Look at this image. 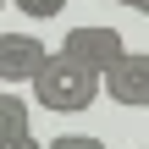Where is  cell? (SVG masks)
<instances>
[{
    "label": "cell",
    "mask_w": 149,
    "mask_h": 149,
    "mask_svg": "<svg viewBox=\"0 0 149 149\" xmlns=\"http://www.w3.org/2000/svg\"><path fill=\"white\" fill-rule=\"evenodd\" d=\"M0 122H6V149H50L33 138V127H28V100L22 94H6L0 100Z\"/></svg>",
    "instance_id": "5"
},
{
    "label": "cell",
    "mask_w": 149,
    "mask_h": 149,
    "mask_svg": "<svg viewBox=\"0 0 149 149\" xmlns=\"http://www.w3.org/2000/svg\"><path fill=\"white\" fill-rule=\"evenodd\" d=\"M144 17H149V0H144Z\"/></svg>",
    "instance_id": "9"
},
{
    "label": "cell",
    "mask_w": 149,
    "mask_h": 149,
    "mask_svg": "<svg viewBox=\"0 0 149 149\" xmlns=\"http://www.w3.org/2000/svg\"><path fill=\"white\" fill-rule=\"evenodd\" d=\"M61 55H72L77 66H88L94 77H111L133 50L122 44V33L116 28H105V22H83V28H72L66 39H61Z\"/></svg>",
    "instance_id": "2"
},
{
    "label": "cell",
    "mask_w": 149,
    "mask_h": 149,
    "mask_svg": "<svg viewBox=\"0 0 149 149\" xmlns=\"http://www.w3.org/2000/svg\"><path fill=\"white\" fill-rule=\"evenodd\" d=\"M50 149H105V144H100V138H88V133H61Z\"/></svg>",
    "instance_id": "7"
},
{
    "label": "cell",
    "mask_w": 149,
    "mask_h": 149,
    "mask_svg": "<svg viewBox=\"0 0 149 149\" xmlns=\"http://www.w3.org/2000/svg\"><path fill=\"white\" fill-rule=\"evenodd\" d=\"M116 6H133V11H144V0H116Z\"/></svg>",
    "instance_id": "8"
},
{
    "label": "cell",
    "mask_w": 149,
    "mask_h": 149,
    "mask_svg": "<svg viewBox=\"0 0 149 149\" xmlns=\"http://www.w3.org/2000/svg\"><path fill=\"white\" fill-rule=\"evenodd\" d=\"M100 94H105V77H94L88 66H77V61L61 55V50H55V61L44 66V77L33 83V100H39L44 111H55V116H83Z\"/></svg>",
    "instance_id": "1"
},
{
    "label": "cell",
    "mask_w": 149,
    "mask_h": 149,
    "mask_svg": "<svg viewBox=\"0 0 149 149\" xmlns=\"http://www.w3.org/2000/svg\"><path fill=\"white\" fill-rule=\"evenodd\" d=\"M55 61V50L33 33H0V77L6 83H39L44 66Z\"/></svg>",
    "instance_id": "3"
},
{
    "label": "cell",
    "mask_w": 149,
    "mask_h": 149,
    "mask_svg": "<svg viewBox=\"0 0 149 149\" xmlns=\"http://www.w3.org/2000/svg\"><path fill=\"white\" fill-rule=\"evenodd\" d=\"M22 17H33V22H50V17H61L66 11V0H11Z\"/></svg>",
    "instance_id": "6"
},
{
    "label": "cell",
    "mask_w": 149,
    "mask_h": 149,
    "mask_svg": "<svg viewBox=\"0 0 149 149\" xmlns=\"http://www.w3.org/2000/svg\"><path fill=\"white\" fill-rule=\"evenodd\" d=\"M105 94H111L116 105H127V111H144L149 105V50H133V55L105 77Z\"/></svg>",
    "instance_id": "4"
}]
</instances>
